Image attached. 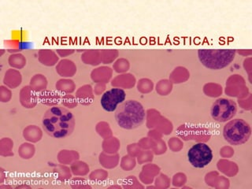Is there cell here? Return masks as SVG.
Returning <instances> with one entry per match:
<instances>
[{"mask_svg":"<svg viewBox=\"0 0 252 189\" xmlns=\"http://www.w3.org/2000/svg\"><path fill=\"white\" fill-rule=\"evenodd\" d=\"M237 106L236 102L228 98L217 99L211 109V114L215 122H226L236 115Z\"/></svg>","mask_w":252,"mask_h":189,"instance_id":"5","label":"cell"},{"mask_svg":"<svg viewBox=\"0 0 252 189\" xmlns=\"http://www.w3.org/2000/svg\"><path fill=\"white\" fill-rule=\"evenodd\" d=\"M126 93L122 89H112L102 94L100 103L102 109L107 112H114L119 104L125 102Z\"/></svg>","mask_w":252,"mask_h":189,"instance_id":"7","label":"cell"},{"mask_svg":"<svg viewBox=\"0 0 252 189\" xmlns=\"http://www.w3.org/2000/svg\"><path fill=\"white\" fill-rule=\"evenodd\" d=\"M234 49H200L198 51L199 61L208 69L219 70L228 66L236 56Z\"/></svg>","mask_w":252,"mask_h":189,"instance_id":"3","label":"cell"},{"mask_svg":"<svg viewBox=\"0 0 252 189\" xmlns=\"http://www.w3.org/2000/svg\"><path fill=\"white\" fill-rule=\"evenodd\" d=\"M145 110L140 102L125 101L115 110V119L121 128L134 129L140 127L145 120Z\"/></svg>","mask_w":252,"mask_h":189,"instance_id":"2","label":"cell"},{"mask_svg":"<svg viewBox=\"0 0 252 189\" xmlns=\"http://www.w3.org/2000/svg\"><path fill=\"white\" fill-rule=\"evenodd\" d=\"M42 125L47 135L61 139L72 134L74 129L75 118L69 110L63 106H55L46 111Z\"/></svg>","mask_w":252,"mask_h":189,"instance_id":"1","label":"cell"},{"mask_svg":"<svg viewBox=\"0 0 252 189\" xmlns=\"http://www.w3.org/2000/svg\"><path fill=\"white\" fill-rule=\"evenodd\" d=\"M188 159L194 167L202 169L212 161V150L204 143H198L189 150Z\"/></svg>","mask_w":252,"mask_h":189,"instance_id":"6","label":"cell"},{"mask_svg":"<svg viewBox=\"0 0 252 189\" xmlns=\"http://www.w3.org/2000/svg\"><path fill=\"white\" fill-rule=\"evenodd\" d=\"M252 134L248 122L243 119H234L224 126L223 136L224 140L232 145L238 146L246 143Z\"/></svg>","mask_w":252,"mask_h":189,"instance_id":"4","label":"cell"}]
</instances>
